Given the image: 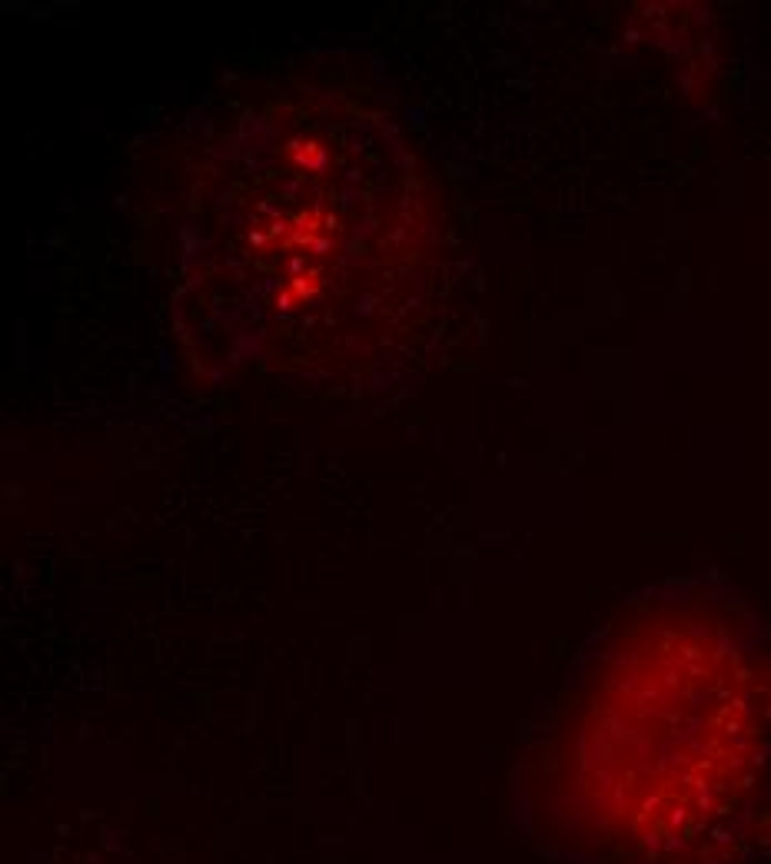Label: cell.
<instances>
[{"label": "cell", "mask_w": 771, "mask_h": 864, "mask_svg": "<svg viewBox=\"0 0 771 864\" xmlns=\"http://www.w3.org/2000/svg\"><path fill=\"white\" fill-rule=\"evenodd\" d=\"M556 864H765L771 665L739 616L652 599L569 682L516 779Z\"/></svg>", "instance_id": "6da1fadb"}, {"label": "cell", "mask_w": 771, "mask_h": 864, "mask_svg": "<svg viewBox=\"0 0 771 864\" xmlns=\"http://www.w3.org/2000/svg\"><path fill=\"white\" fill-rule=\"evenodd\" d=\"M196 223L200 289L273 369L386 356L436 253L409 153L333 103L263 110L226 146Z\"/></svg>", "instance_id": "7a4b0ae2"}]
</instances>
